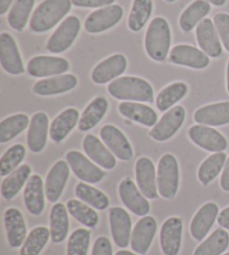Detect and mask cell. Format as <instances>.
<instances>
[{
  "mask_svg": "<svg viewBox=\"0 0 229 255\" xmlns=\"http://www.w3.org/2000/svg\"><path fill=\"white\" fill-rule=\"evenodd\" d=\"M110 95L117 100L130 102H152L153 89L148 81L135 76H123L108 85Z\"/></svg>",
  "mask_w": 229,
  "mask_h": 255,
  "instance_id": "obj_1",
  "label": "cell"
},
{
  "mask_svg": "<svg viewBox=\"0 0 229 255\" xmlns=\"http://www.w3.org/2000/svg\"><path fill=\"white\" fill-rule=\"evenodd\" d=\"M83 149L92 161L96 165L104 168L107 170H111L116 166L115 156L110 151L107 145L101 142L99 138L93 134L85 135L83 140Z\"/></svg>",
  "mask_w": 229,
  "mask_h": 255,
  "instance_id": "obj_23",
  "label": "cell"
},
{
  "mask_svg": "<svg viewBox=\"0 0 229 255\" xmlns=\"http://www.w3.org/2000/svg\"><path fill=\"white\" fill-rule=\"evenodd\" d=\"M210 11V4L206 0H195L190 3L179 18V26L182 31L189 33L196 28Z\"/></svg>",
  "mask_w": 229,
  "mask_h": 255,
  "instance_id": "obj_32",
  "label": "cell"
},
{
  "mask_svg": "<svg viewBox=\"0 0 229 255\" xmlns=\"http://www.w3.org/2000/svg\"><path fill=\"white\" fill-rule=\"evenodd\" d=\"M227 160L225 152H215L201 163L198 169V179L203 185H208L224 169Z\"/></svg>",
  "mask_w": 229,
  "mask_h": 255,
  "instance_id": "obj_37",
  "label": "cell"
},
{
  "mask_svg": "<svg viewBox=\"0 0 229 255\" xmlns=\"http://www.w3.org/2000/svg\"><path fill=\"white\" fill-rule=\"evenodd\" d=\"M182 221L170 217L163 223L160 232V244L164 255H178L181 247Z\"/></svg>",
  "mask_w": 229,
  "mask_h": 255,
  "instance_id": "obj_22",
  "label": "cell"
},
{
  "mask_svg": "<svg viewBox=\"0 0 229 255\" xmlns=\"http://www.w3.org/2000/svg\"><path fill=\"white\" fill-rule=\"evenodd\" d=\"M213 21L222 44L229 53V15L224 12L217 13V15H215Z\"/></svg>",
  "mask_w": 229,
  "mask_h": 255,
  "instance_id": "obj_46",
  "label": "cell"
},
{
  "mask_svg": "<svg viewBox=\"0 0 229 255\" xmlns=\"http://www.w3.org/2000/svg\"><path fill=\"white\" fill-rule=\"evenodd\" d=\"M67 211L71 215L75 218L81 224L94 229L99 224V215L93 208L90 207V205L85 204L79 199H70L66 204Z\"/></svg>",
  "mask_w": 229,
  "mask_h": 255,
  "instance_id": "obj_41",
  "label": "cell"
},
{
  "mask_svg": "<svg viewBox=\"0 0 229 255\" xmlns=\"http://www.w3.org/2000/svg\"><path fill=\"white\" fill-rule=\"evenodd\" d=\"M36 0H16L9 10L8 24L12 29L22 31L29 20Z\"/></svg>",
  "mask_w": 229,
  "mask_h": 255,
  "instance_id": "obj_38",
  "label": "cell"
},
{
  "mask_svg": "<svg viewBox=\"0 0 229 255\" xmlns=\"http://www.w3.org/2000/svg\"><path fill=\"white\" fill-rule=\"evenodd\" d=\"M123 8L120 4H111L93 11L86 17L84 29L89 34H100L116 26L123 17Z\"/></svg>",
  "mask_w": 229,
  "mask_h": 255,
  "instance_id": "obj_6",
  "label": "cell"
},
{
  "mask_svg": "<svg viewBox=\"0 0 229 255\" xmlns=\"http://www.w3.org/2000/svg\"><path fill=\"white\" fill-rule=\"evenodd\" d=\"M0 63L3 70L11 75H19L25 72L16 40L8 33L0 35Z\"/></svg>",
  "mask_w": 229,
  "mask_h": 255,
  "instance_id": "obj_11",
  "label": "cell"
},
{
  "mask_svg": "<svg viewBox=\"0 0 229 255\" xmlns=\"http://www.w3.org/2000/svg\"><path fill=\"white\" fill-rule=\"evenodd\" d=\"M224 255H229V252H228V253H226V254H224Z\"/></svg>",
  "mask_w": 229,
  "mask_h": 255,
  "instance_id": "obj_56",
  "label": "cell"
},
{
  "mask_svg": "<svg viewBox=\"0 0 229 255\" xmlns=\"http://www.w3.org/2000/svg\"><path fill=\"white\" fill-rule=\"evenodd\" d=\"M118 193L125 207L137 216H146L150 212V204L139 187L130 178H125L118 186Z\"/></svg>",
  "mask_w": 229,
  "mask_h": 255,
  "instance_id": "obj_16",
  "label": "cell"
},
{
  "mask_svg": "<svg viewBox=\"0 0 229 255\" xmlns=\"http://www.w3.org/2000/svg\"><path fill=\"white\" fill-rule=\"evenodd\" d=\"M196 39L206 55L216 58L222 55L223 46L214 21L206 18L196 28Z\"/></svg>",
  "mask_w": 229,
  "mask_h": 255,
  "instance_id": "obj_18",
  "label": "cell"
},
{
  "mask_svg": "<svg viewBox=\"0 0 229 255\" xmlns=\"http://www.w3.org/2000/svg\"><path fill=\"white\" fill-rule=\"evenodd\" d=\"M70 70L66 58L56 56H35L27 65V72L34 77H47L62 75Z\"/></svg>",
  "mask_w": 229,
  "mask_h": 255,
  "instance_id": "obj_13",
  "label": "cell"
},
{
  "mask_svg": "<svg viewBox=\"0 0 229 255\" xmlns=\"http://www.w3.org/2000/svg\"><path fill=\"white\" fill-rule=\"evenodd\" d=\"M194 119L198 125L218 127L229 124V101L208 104L195 112Z\"/></svg>",
  "mask_w": 229,
  "mask_h": 255,
  "instance_id": "obj_26",
  "label": "cell"
},
{
  "mask_svg": "<svg viewBox=\"0 0 229 255\" xmlns=\"http://www.w3.org/2000/svg\"><path fill=\"white\" fill-rule=\"evenodd\" d=\"M90 241L91 232L89 230H75L68 239L67 255H88Z\"/></svg>",
  "mask_w": 229,
  "mask_h": 255,
  "instance_id": "obj_45",
  "label": "cell"
},
{
  "mask_svg": "<svg viewBox=\"0 0 229 255\" xmlns=\"http://www.w3.org/2000/svg\"><path fill=\"white\" fill-rule=\"evenodd\" d=\"M26 156V148L22 144H15L3 153L0 160V176L6 177L17 169Z\"/></svg>",
  "mask_w": 229,
  "mask_h": 255,
  "instance_id": "obj_44",
  "label": "cell"
},
{
  "mask_svg": "<svg viewBox=\"0 0 229 255\" xmlns=\"http://www.w3.org/2000/svg\"><path fill=\"white\" fill-rule=\"evenodd\" d=\"M81 29V21L76 16H68L50 36L46 48L54 54L67 51L75 42Z\"/></svg>",
  "mask_w": 229,
  "mask_h": 255,
  "instance_id": "obj_5",
  "label": "cell"
},
{
  "mask_svg": "<svg viewBox=\"0 0 229 255\" xmlns=\"http://www.w3.org/2000/svg\"><path fill=\"white\" fill-rule=\"evenodd\" d=\"M186 118V110L181 106H176L168 110L161 117L157 125L150 131L149 135L158 142H164L171 139L175 135L181 126L183 125Z\"/></svg>",
  "mask_w": 229,
  "mask_h": 255,
  "instance_id": "obj_7",
  "label": "cell"
},
{
  "mask_svg": "<svg viewBox=\"0 0 229 255\" xmlns=\"http://www.w3.org/2000/svg\"><path fill=\"white\" fill-rule=\"evenodd\" d=\"M31 175L29 165H22L18 169L12 171L10 175L3 179L1 184V195L4 199L11 200L15 198L22 187L27 184Z\"/></svg>",
  "mask_w": 229,
  "mask_h": 255,
  "instance_id": "obj_34",
  "label": "cell"
},
{
  "mask_svg": "<svg viewBox=\"0 0 229 255\" xmlns=\"http://www.w3.org/2000/svg\"><path fill=\"white\" fill-rule=\"evenodd\" d=\"M16 0H0V15L9 11V8L11 7L12 3H15Z\"/></svg>",
  "mask_w": 229,
  "mask_h": 255,
  "instance_id": "obj_51",
  "label": "cell"
},
{
  "mask_svg": "<svg viewBox=\"0 0 229 255\" xmlns=\"http://www.w3.org/2000/svg\"><path fill=\"white\" fill-rule=\"evenodd\" d=\"M8 242L11 248H19L27 239V226L21 212L15 207L8 208L4 213Z\"/></svg>",
  "mask_w": 229,
  "mask_h": 255,
  "instance_id": "obj_27",
  "label": "cell"
},
{
  "mask_svg": "<svg viewBox=\"0 0 229 255\" xmlns=\"http://www.w3.org/2000/svg\"><path fill=\"white\" fill-rule=\"evenodd\" d=\"M221 187L223 190L229 191V157L227 158L226 163L223 169V174L221 177Z\"/></svg>",
  "mask_w": 229,
  "mask_h": 255,
  "instance_id": "obj_49",
  "label": "cell"
},
{
  "mask_svg": "<svg viewBox=\"0 0 229 255\" xmlns=\"http://www.w3.org/2000/svg\"><path fill=\"white\" fill-rule=\"evenodd\" d=\"M218 206L215 203H206L199 208L190 223V233L192 238L201 241L212 229L218 217Z\"/></svg>",
  "mask_w": 229,
  "mask_h": 255,
  "instance_id": "obj_24",
  "label": "cell"
},
{
  "mask_svg": "<svg viewBox=\"0 0 229 255\" xmlns=\"http://www.w3.org/2000/svg\"><path fill=\"white\" fill-rule=\"evenodd\" d=\"M66 161L74 175L82 181L96 184L104 178V171L79 151H75V150L68 151L66 153Z\"/></svg>",
  "mask_w": 229,
  "mask_h": 255,
  "instance_id": "obj_12",
  "label": "cell"
},
{
  "mask_svg": "<svg viewBox=\"0 0 229 255\" xmlns=\"http://www.w3.org/2000/svg\"><path fill=\"white\" fill-rule=\"evenodd\" d=\"M157 181L159 194L164 199H172L179 188V166L173 154L167 153L158 163Z\"/></svg>",
  "mask_w": 229,
  "mask_h": 255,
  "instance_id": "obj_4",
  "label": "cell"
},
{
  "mask_svg": "<svg viewBox=\"0 0 229 255\" xmlns=\"http://www.w3.org/2000/svg\"><path fill=\"white\" fill-rule=\"evenodd\" d=\"M100 136L104 144L114 156L122 161H130L133 158V149L124 133L113 125H105L101 128Z\"/></svg>",
  "mask_w": 229,
  "mask_h": 255,
  "instance_id": "obj_8",
  "label": "cell"
},
{
  "mask_svg": "<svg viewBox=\"0 0 229 255\" xmlns=\"http://www.w3.org/2000/svg\"><path fill=\"white\" fill-rule=\"evenodd\" d=\"M80 121V112L74 108H68L59 113L49 127V136L54 142H62Z\"/></svg>",
  "mask_w": 229,
  "mask_h": 255,
  "instance_id": "obj_29",
  "label": "cell"
},
{
  "mask_svg": "<svg viewBox=\"0 0 229 255\" xmlns=\"http://www.w3.org/2000/svg\"><path fill=\"white\" fill-rule=\"evenodd\" d=\"M135 177L137 187L148 199L159 197L157 172L153 162L149 158L142 157L135 163Z\"/></svg>",
  "mask_w": 229,
  "mask_h": 255,
  "instance_id": "obj_15",
  "label": "cell"
},
{
  "mask_svg": "<svg viewBox=\"0 0 229 255\" xmlns=\"http://www.w3.org/2000/svg\"><path fill=\"white\" fill-rule=\"evenodd\" d=\"M127 67V60L123 54L105 58L99 63L92 71L91 79L95 84H107L110 81H114L125 72Z\"/></svg>",
  "mask_w": 229,
  "mask_h": 255,
  "instance_id": "obj_14",
  "label": "cell"
},
{
  "mask_svg": "<svg viewBox=\"0 0 229 255\" xmlns=\"http://www.w3.org/2000/svg\"><path fill=\"white\" fill-rule=\"evenodd\" d=\"M229 244V235L224 229H217L213 232L198 248L194 255H222Z\"/></svg>",
  "mask_w": 229,
  "mask_h": 255,
  "instance_id": "obj_36",
  "label": "cell"
},
{
  "mask_svg": "<svg viewBox=\"0 0 229 255\" xmlns=\"http://www.w3.org/2000/svg\"><path fill=\"white\" fill-rule=\"evenodd\" d=\"M169 61L175 65H181L195 70H203L209 65V56L190 45H177L173 47L169 56Z\"/></svg>",
  "mask_w": 229,
  "mask_h": 255,
  "instance_id": "obj_17",
  "label": "cell"
},
{
  "mask_svg": "<svg viewBox=\"0 0 229 255\" xmlns=\"http://www.w3.org/2000/svg\"><path fill=\"white\" fill-rule=\"evenodd\" d=\"M152 10V0H133L129 20H127L129 28L134 33L140 31L150 19Z\"/></svg>",
  "mask_w": 229,
  "mask_h": 255,
  "instance_id": "obj_40",
  "label": "cell"
},
{
  "mask_svg": "<svg viewBox=\"0 0 229 255\" xmlns=\"http://www.w3.org/2000/svg\"><path fill=\"white\" fill-rule=\"evenodd\" d=\"M77 85V77L73 74L56 75L49 79L36 82L33 91L35 94L42 97H49L68 92Z\"/></svg>",
  "mask_w": 229,
  "mask_h": 255,
  "instance_id": "obj_25",
  "label": "cell"
},
{
  "mask_svg": "<svg viewBox=\"0 0 229 255\" xmlns=\"http://www.w3.org/2000/svg\"><path fill=\"white\" fill-rule=\"evenodd\" d=\"M67 212V207L62 203L55 204L50 211V238L54 243H61L66 239L70 229Z\"/></svg>",
  "mask_w": 229,
  "mask_h": 255,
  "instance_id": "obj_33",
  "label": "cell"
},
{
  "mask_svg": "<svg viewBox=\"0 0 229 255\" xmlns=\"http://www.w3.org/2000/svg\"><path fill=\"white\" fill-rule=\"evenodd\" d=\"M30 125L28 116L24 113H18L3 119L0 122V142L6 143L15 139L21 132H24Z\"/></svg>",
  "mask_w": 229,
  "mask_h": 255,
  "instance_id": "obj_35",
  "label": "cell"
},
{
  "mask_svg": "<svg viewBox=\"0 0 229 255\" xmlns=\"http://www.w3.org/2000/svg\"><path fill=\"white\" fill-rule=\"evenodd\" d=\"M49 133V120L44 112L35 113L30 120L27 133V144L30 151L35 153L42 152L47 143Z\"/></svg>",
  "mask_w": 229,
  "mask_h": 255,
  "instance_id": "obj_21",
  "label": "cell"
},
{
  "mask_svg": "<svg viewBox=\"0 0 229 255\" xmlns=\"http://www.w3.org/2000/svg\"><path fill=\"white\" fill-rule=\"evenodd\" d=\"M70 165L67 161L58 160L50 168L45 181V194L49 202L55 203L61 197L70 177Z\"/></svg>",
  "mask_w": 229,
  "mask_h": 255,
  "instance_id": "obj_20",
  "label": "cell"
},
{
  "mask_svg": "<svg viewBox=\"0 0 229 255\" xmlns=\"http://www.w3.org/2000/svg\"><path fill=\"white\" fill-rule=\"evenodd\" d=\"M71 0H45L35 9L29 26L35 33H46L63 20L72 8Z\"/></svg>",
  "mask_w": 229,
  "mask_h": 255,
  "instance_id": "obj_2",
  "label": "cell"
},
{
  "mask_svg": "<svg viewBox=\"0 0 229 255\" xmlns=\"http://www.w3.org/2000/svg\"><path fill=\"white\" fill-rule=\"evenodd\" d=\"M73 6L80 8H100L107 7L115 1V0H71Z\"/></svg>",
  "mask_w": 229,
  "mask_h": 255,
  "instance_id": "obj_48",
  "label": "cell"
},
{
  "mask_svg": "<svg viewBox=\"0 0 229 255\" xmlns=\"http://www.w3.org/2000/svg\"><path fill=\"white\" fill-rule=\"evenodd\" d=\"M206 1L214 4V6H217V7H221L224 6L226 2V0H206Z\"/></svg>",
  "mask_w": 229,
  "mask_h": 255,
  "instance_id": "obj_52",
  "label": "cell"
},
{
  "mask_svg": "<svg viewBox=\"0 0 229 255\" xmlns=\"http://www.w3.org/2000/svg\"><path fill=\"white\" fill-rule=\"evenodd\" d=\"M24 200L27 211L33 215L39 216L43 214L45 209V193L42 177L38 175L30 176L25 187Z\"/></svg>",
  "mask_w": 229,
  "mask_h": 255,
  "instance_id": "obj_28",
  "label": "cell"
},
{
  "mask_svg": "<svg viewBox=\"0 0 229 255\" xmlns=\"http://www.w3.org/2000/svg\"><path fill=\"white\" fill-rule=\"evenodd\" d=\"M110 229L113 241L118 248H126L131 243L132 221L124 208L111 207L109 209Z\"/></svg>",
  "mask_w": 229,
  "mask_h": 255,
  "instance_id": "obj_10",
  "label": "cell"
},
{
  "mask_svg": "<svg viewBox=\"0 0 229 255\" xmlns=\"http://www.w3.org/2000/svg\"><path fill=\"white\" fill-rule=\"evenodd\" d=\"M217 222L219 226H222L223 229L229 230V206L224 208L223 211L218 214Z\"/></svg>",
  "mask_w": 229,
  "mask_h": 255,
  "instance_id": "obj_50",
  "label": "cell"
},
{
  "mask_svg": "<svg viewBox=\"0 0 229 255\" xmlns=\"http://www.w3.org/2000/svg\"><path fill=\"white\" fill-rule=\"evenodd\" d=\"M164 1H166V2H169V3H172V2H175L176 0H164Z\"/></svg>",
  "mask_w": 229,
  "mask_h": 255,
  "instance_id": "obj_55",
  "label": "cell"
},
{
  "mask_svg": "<svg viewBox=\"0 0 229 255\" xmlns=\"http://www.w3.org/2000/svg\"><path fill=\"white\" fill-rule=\"evenodd\" d=\"M92 255H112V245L108 238L100 236L95 240Z\"/></svg>",
  "mask_w": 229,
  "mask_h": 255,
  "instance_id": "obj_47",
  "label": "cell"
},
{
  "mask_svg": "<svg viewBox=\"0 0 229 255\" xmlns=\"http://www.w3.org/2000/svg\"><path fill=\"white\" fill-rule=\"evenodd\" d=\"M188 92V86L183 82H176L161 90L157 97V107L161 112L170 110L177 102L185 98Z\"/></svg>",
  "mask_w": 229,
  "mask_h": 255,
  "instance_id": "obj_39",
  "label": "cell"
},
{
  "mask_svg": "<svg viewBox=\"0 0 229 255\" xmlns=\"http://www.w3.org/2000/svg\"><path fill=\"white\" fill-rule=\"evenodd\" d=\"M50 238L47 227L38 226L30 232L25 243L22 244L20 255H39Z\"/></svg>",
  "mask_w": 229,
  "mask_h": 255,
  "instance_id": "obj_43",
  "label": "cell"
},
{
  "mask_svg": "<svg viewBox=\"0 0 229 255\" xmlns=\"http://www.w3.org/2000/svg\"><path fill=\"white\" fill-rule=\"evenodd\" d=\"M118 111L123 117L145 127H154L158 122L157 112L143 103L123 101L118 106Z\"/></svg>",
  "mask_w": 229,
  "mask_h": 255,
  "instance_id": "obj_30",
  "label": "cell"
},
{
  "mask_svg": "<svg viewBox=\"0 0 229 255\" xmlns=\"http://www.w3.org/2000/svg\"><path fill=\"white\" fill-rule=\"evenodd\" d=\"M190 140L199 148L209 152H223L227 148V140L217 130L208 126L196 125L188 131Z\"/></svg>",
  "mask_w": 229,
  "mask_h": 255,
  "instance_id": "obj_9",
  "label": "cell"
},
{
  "mask_svg": "<svg viewBox=\"0 0 229 255\" xmlns=\"http://www.w3.org/2000/svg\"><path fill=\"white\" fill-rule=\"evenodd\" d=\"M171 45V31L168 21L157 17L151 21L144 39L145 52L155 62L166 60Z\"/></svg>",
  "mask_w": 229,
  "mask_h": 255,
  "instance_id": "obj_3",
  "label": "cell"
},
{
  "mask_svg": "<svg viewBox=\"0 0 229 255\" xmlns=\"http://www.w3.org/2000/svg\"><path fill=\"white\" fill-rule=\"evenodd\" d=\"M109 109L108 100L103 97H98L92 100L85 108L79 121V130L88 132L102 120Z\"/></svg>",
  "mask_w": 229,
  "mask_h": 255,
  "instance_id": "obj_31",
  "label": "cell"
},
{
  "mask_svg": "<svg viewBox=\"0 0 229 255\" xmlns=\"http://www.w3.org/2000/svg\"><path fill=\"white\" fill-rule=\"evenodd\" d=\"M157 232V221L152 216H143L136 223L131 236V248L140 255H144L152 244Z\"/></svg>",
  "mask_w": 229,
  "mask_h": 255,
  "instance_id": "obj_19",
  "label": "cell"
},
{
  "mask_svg": "<svg viewBox=\"0 0 229 255\" xmlns=\"http://www.w3.org/2000/svg\"><path fill=\"white\" fill-rule=\"evenodd\" d=\"M226 88H227V92L229 94V60L227 62V68H226Z\"/></svg>",
  "mask_w": 229,
  "mask_h": 255,
  "instance_id": "obj_53",
  "label": "cell"
},
{
  "mask_svg": "<svg viewBox=\"0 0 229 255\" xmlns=\"http://www.w3.org/2000/svg\"><path fill=\"white\" fill-rule=\"evenodd\" d=\"M115 255H137L131 251H126V250H121V251H117Z\"/></svg>",
  "mask_w": 229,
  "mask_h": 255,
  "instance_id": "obj_54",
  "label": "cell"
},
{
  "mask_svg": "<svg viewBox=\"0 0 229 255\" xmlns=\"http://www.w3.org/2000/svg\"><path fill=\"white\" fill-rule=\"evenodd\" d=\"M75 195L82 202L90 205L95 209H99V211H103L109 206L110 202L108 196L103 191L92 187L88 184H77L75 187Z\"/></svg>",
  "mask_w": 229,
  "mask_h": 255,
  "instance_id": "obj_42",
  "label": "cell"
}]
</instances>
